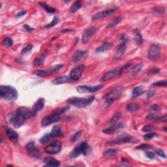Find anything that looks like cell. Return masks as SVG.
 Returning a JSON list of instances; mask_svg holds the SVG:
<instances>
[{
	"instance_id": "obj_34",
	"label": "cell",
	"mask_w": 167,
	"mask_h": 167,
	"mask_svg": "<svg viewBox=\"0 0 167 167\" xmlns=\"http://www.w3.org/2000/svg\"><path fill=\"white\" fill-rule=\"evenodd\" d=\"M126 108L128 112H135L139 109V105L136 103H129L127 105Z\"/></svg>"
},
{
	"instance_id": "obj_41",
	"label": "cell",
	"mask_w": 167,
	"mask_h": 167,
	"mask_svg": "<svg viewBox=\"0 0 167 167\" xmlns=\"http://www.w3.org/2000/svg\"><path fill=\"white\" fill-rule=\"evenodd\" d=\"M82 132V131H79L77 132H75V133L74 134H73L71 137V140L72 142H76L78 140H79L80 138L81 137Z\"/></svg>"
},
{
	"instance_id": "obj_56",
	"label": "cell",
	"mask_w": 167,
	"mask_h": 167,
	"mask_svg": "<svg viewBox=\"0 0 167 167\" xmlns=\"http://www.w3.org/2000/svg\"><path fill=\"white\" fill-rule=\"evenodd\" d=\"M164 131H166V127L164 128Z\"/></svg>"
},
{
	"instance_id": "obj_29",
	"label": "cell",
	"mask_w": 167,
	"mask_h": 167,
	"mask_svg": "<svg viewBox=\"0 0 167 167\" xmlns=\"http://www.w3.org/2000/svg\"><path fill=\"white\" fill-rule=\"evenodd\" d=\"M126 49H127L126 44H120L117 49V51H116V56L117 57V58H120V57L122 56V55L124 54Z\"/></svg>"
},
{
	"instance_id": "obj_8",
	"label": "cell",
	"mask_w": 167,
	"mask_h": 167,
	"mask_svg": "<svg viewBox=\"0 0 167 167\" xmlns=\"http://www.w3.org/2000/svg\"><path fill=\"white\" fill-rule=\"evenodd\" d=\"M161 56V48L159 45L152 44L148 50V58L152 61L158 60Z\"/></svg>"
},
{
	"instance_id": "obj_31",
	"label": "cell",
	"mask_w": 167,
	"mask_h": 167,
	"mask_svg": "<svg viewBox=\"0 0 167 167\" xmlns=\"http://www.w3.org/2000/svg\"><path fill=\"white\" fill-rule=\"evenodd\" d=\"M39 5L41 7L45 9V11H46V12L51 13V14L54 13L55 12H56V9L53 7H52L49 6L47 4L44 3V2H39Z\"/></svg>"
},
{
	"instance_id": "obj_27",
	"label": "cell",
	"mask_w": 167,
	"mask_h": 167,
	"mask_svg": "<svg viewBox=\"0 0 167 167\" xmlns=\"http://www.w3.org/2000/svg\"><path fill=\"white\" fill-rule=\"evenodd\" d=\"M82 1H77L73 3L70 8V12L71 13H76L78 10L82 7Z\"/></svg>"
},
{
	"instance_id": "obj_36",
	"label": "cell",
	"mask_w": 167,
	"mask_h": 167,
	"mask_svg": "<svg viewBox=\"0 0 167 167\" xmlns=\"http://www.w3.org/2000/svg\"><path fill=\"white\" fill-rule=\"evenodd\" d=\"M60 22V20H59V18L58 17H55L54 19L52 20V22L49 24L47 26H45L46 28H51V27H53L54 26H56V24H58V23Z\"/></svg>"
},
{
	"instance_id": "obj_45",
	"label": "cell",
	"mask_w": 167,
	"mask_h": 167,
	"mask_svg": "<svg viewBox=\"0 0 167 167\" xmlns=\"http://www.w3.org/2000/svg\"><path fill=\"white\" fill-rule=\"evenodd\" d=\"M152 85L153 86H166L167 85V81H160L158 82H154Z\"/></svg>"
},
{
	"instance_id": "obj_53",
	"label": "cell",
	"mask_w": 167,
	"mask_h": 167,
	"mask_svg": "<svg viewBox=\"0 0 167 167\" xmlns=\"http://www.w3.org/2000/svg\"><path fill=\"white\" fill-rule=\"evenodd\" d=\"M26 13H27V12H26V11H20V12H19V13H18L17 14L16 17H17V18H20V17H23V16H24L25 15H26Z\"/></svg>"
},
{
	"instance_id": "obj_16",
	"label": "cell",
	"mask_w": 167,
	"mask_h": 167,
	"mask_svg": "<svg viewBox=\"0 0 167 167\" xmlns=\"http://www.w3.org/2000/svg\"><path fill=\"white\" fill-rule=\"evenodd\" d=\"M120 75H121L120 69H115L110 71L107 72L105 73L104 75H103V76L100 79V82H106L109 81V80L113 79L114 77L120 76Z\"/></svg>"
},
{
	"instance_id": "obj_54",
	"label": "cell",
	"mask_w": 167,
	"mask_h": 167,
	"mask_svg": "<svg viewBox=\"0 0 167 167\" xmlns=\"http://www.w3.org/2000/svg\"><path fill=\"white\" fill-rule=\"evenodd\" d=\"M24 29H26V31H32L34 30V28L31 27V26H29V25H27V24H25L24 26Z\"/></svg>"
},
{
	"instance_id": "obj_33",
	"label": "cell",
	"mask_w": 167,
	"mask_h": 167,
	"mask_svg": "<svg viewBox=\"0 0 167 167\" xmlns=\"http://www.w3.org/2000/svg\"><path fill=\"white\" fill-rule=\"evenodd\" d=\"M154 13L157 15L163 16L165 13V8L161 6L155 7L154 8Z\"/></svg>"
},
{
	"instance_id": "obj_39",
	"label": "cell",
	"mask_w": 167,
	"mask_h": 167,
	"mask_svg": "<svg viewBox=\"0 0 167 167\" xmlns=\"http://www.w3.org/2000/svg\"><path fill=\"white\" fill-rule=\"evenodd\" d=\"M117 151L118 150L116 149H112V148H110V149L105 150L103 152V155L104 157H110L112 155L116 154Z\"/></svg>"
},
{
	"instance_id": "obj_10",
	"label": "cell",
	"mask_w": 167,
	"mask_h": 167,
	"mask_svg": "<svg viewBox=\"0 0 167 167\" xmlns=\"http://www.w3.org/2000/svg\"><path fill=\"white\" fill-rule=\"evenodd\" d=\"M61 149V143L59 141H54L49 145L46 146L45 152L49 155H56L60 152Z\"/></svg>"
},
{
	"instance_id": "obj_43",
	"label": "cell",
	"mask_w": 167,
	"mask_h": 167,
	"mask_svg": "<svg viewBox=\"0 0 167 167\" xmlns=\"http://www.w3.org/2000/svg\"><path fill=\"white\" fill-rule=\"evenodd\" d=\"M32 49H33V45H27L26 47L22 50L21 54L22 55H26L27 54H29V52L31 51Z\"/></svg>"
},
{
	"instance_id": "obj_35",
	"label": "cell",
	"mask_w": 167,
	"mask_h": 167,
	"mask_svg": "<svg viewBox=\"0 0 167 167\" xmlns=\"http://www.w3.org/2000/svg\"><path fill=\"white\" fill-rule=\"evenodd\" d=\"M3 45L5 47H11L13 45V40L11 37H7L3 41Z\"/></svg>"
},
{
	"instance_id": "obj_51",
	"label": "cell",
	"mask_w": 167,
	"mask_h": 167,
	"mask_svg": "<svg viewBox=\"0 0 167 167\" xmlns=\"http://www.w3.org/2000/svg\"><path fill=\"white\" fill-rule=\"evenodd\" d=\"M157 118V115L155 114H150L149 115H148L146 117V120H155Z\"/></svg>"
},
{
	"instance_id": "obj_30",
	"label": "cell",
	"mask_w": 167,
	"mask_h": 167,
	"mask_svg": "<svg viewBox=\"0 0 167 167\" xmlns=\"http://www.w3.org/2000/svg\"><path fill=\"white\" fill-rule=\"evenodd\" d=\"M121 117H122V114H121L120 112H118V113H116V114H114L113 117L110 120L109 122H108L110 126H112V125H114L117 124L118 121L120 120Z\"/></svg>"
},
{
	"instance_id": "obj_32",
	"label": "cell",
	"mask_w": 167,
	"mask_h": 167,
	"mask_svg": "<svg viewBox=\"0 0 167 167\" xmlns=\"http://www.w3.org/2000/svg\"><path fill=\"white\" fill-rule=\"evenodd\" d=\"M46 57H47V54H43L41 55V56L39 57L38 58H37L35 61H34L33 64L35 66H40L41 65H43L44 63L45 59H46Z\"/></svg>"
},
{
	"instance_id": "obj_28",
	"label": "cell",
	"mask_w": 167,
	"mask_h": 167,
	"mask_svg": "<svg viewBox=\"0 0 167 167\" xmlns=\"http://www.w3.org/2000/svg\"><path fill=\"white\" fill-rule=\"evenodd\" d=\"M122 17H118L115 18H114V19L112 20L111 21L107 24L106 28H110V27L117 26L119 23H120L121 22H122Z\"/></svg>"
},
{
	"instance_id": "obj_5",
	"label": "cell",
	"mask_w": 167,
	"mask_h": 167,
	"mask_svg": "<svg viewBox=\"0 0 167 167\" xmlns=\"http://www.w3.org/2000/svg\"><path fill=\"white\" fill-rule=\"evenodd\" d=\"M90 151V147L86 142H83L77 146L70 154V157L71 159H75L80 156L81 154L84 155H88Z\"/></svg>"
},
{
	"instance_id": "obj_19",
	"label": "cell",
	"mask_w": 167,
	"mask_h": 167,
	"mask_svg": "<svg viewBox=\"0 0 167 167\" xmlns=\"http://www.w3.org/2000/svg\"><path fill=\"white\" fill-rule=\"evenodd\" d=\"M88 54V52L86 50H79L77 51L71 58V61L74 63H77L81 61L82 58L86 57Z\"/></svg>"
},
{
	"instance_id": "obj_14",
	"label": "cell",
	"mask_w": 167,
	"mask_h": 167,
	"mask_svg": "<svg viewBox=\"0 0 167 167\" xmlns=\"http://www.w3.org/2000/svg\"><path fill=\"white\" fill-rule=\"evenodd\" d=\"M85 69V66L84 65H81L78 66L76 68L73 69L71 71L69 77L73 81H76L81 79L82 75Z\"/></svg>"
},
{
	"instance_id": "obj_55",
	"label": "cell",
	"mask_w": 167,
	"mask_h": 167,
	"mask_svg": "<svg viewBox=\"0 0 167 167\" xmlns=\"http://www.w3.org/2000/svg\"><path fill=\"white\" fill-rule=\"evenodd\" d=\"M71 31H72V29H63V30H61V33H67V32Z\"/></svg>"
},
{
	"instance_id": "obj_48",
	"label": "cell",
	"mask_w": 167,
	"mask_h": 167,
	"mask_svg": "<svg viewBox=\"0 0 167 167\" xmlns=\"http://www.w3.org/2000/svg\"><path fill=\"white\" fill-rule=\"evenodd\" d=\"M155 122H157V123H162V122H166V120H167L166 114H165V115L163 116V117H160V118L157 117L156 119H155Z\"/></svg>"
},
{
	"instance_id": "obj_9",
	"label": "cell",
	"mask_w": 167,
	"mask_h": 167,
	"mask_svg": "<svg viewBox=\"0 0 167 167\" xmlns=\"http://www.w3.org/2000/svg\"><path fill=\"white\" fill-rule=\"evenodd\" d=\"M63 67V64H59V65H56L50 68L48 70H39L35 72V74L37 76L40 77H45L47 76H49V75L53 74L54 73L58 72V71L61 69V68Z\"/></svg>"
},
{
	"instance_id": "obj_42",
	"label": "cell",
	"mask_w": 167,
	"mask_h": 167,
	"mask_svg": "<svg viewBox=\"0 0 167 167\" xmlns=\"http://www.w3.org/2000/svg\"><path fill=\"white\" fill-rule=\"evenodd\" d=\"M157 136V134L156 133V132H150V133H148L145 134L144 136V139L145 140H150L151 139L154 138V137Z\"/></svg>"
},
{
	"instance_id": "obj_17",
	"label": "cell",
	"mask_w": 167,
	"mask_h": 167,
	"mask_svg": "<svg viewBox=\"0 0 167 167\" xmlns=\"http://www.w3.org/2000/svg\"><path fill=\"white\" fill-rule=\"evenodd\" d=\"M45 99L44 98H39L35 104H34L33 108H32V114L33 116H36L39 112L43 110L45 106Z\"/></svg>"
},
{
	"instance_id": "obj_44",
	"label": "cell",
	"mask_w": 167,
	"mask_h": 167,
	"mask_svg": "<svg viewBox=\"0 0 167 167\" xmlns=\"http://www.w3.org/2000/svg\"><path fill=\"white\" fill-rule=\"evenodd\" d=\"M152 148H153V146L149 145V144H142V145L138 146V147L136 148V149L146 151V150L152 149Z\"/></svg>"
},
{
	"instance_id": "obj_1",
	"label": "cell",
	"mask_w": 167,
	"mask_h": 167,
	"mask_svg": "<svg viewBox=\"0 0 167 167\" xmlns=\"http://www.w3.org/2000/svg\"><path fill=\"white\" fill-rule=\"evenodd\" d=\"M32 112L26 106H20L10 118V123L15 128H20L24 124L25 121L31 117Z\"/></svg>"
},
{
	"instance_id": "obj_6",
	"label": "cell",
	"mask_w": 167,
	"mask_h": 167,
	"mask_svg": "<svg viewBox=\"0 0 167 167\" xmlns=\"http://www.w3.org/2000/svg\"><path fill=\"white\" fill-rule=\"evenodd\" d=\"M132 142H135V139L133 136L128 134H122L120 136H119L118 138H116L115 140L108 141V142H106V144L112 146L115 144H122Z\"/></svg>"
},
{
	"instance_id": "obj_26",
	"label": "cell",
	"mask_w": 167,
	"mask_h": 167,
	"mask_svg": "<svg viewBox=\"0 0 167 167\" xmlns=\"http://www.w3.org/2000/svg\"><path fill=\"white\" fill-rule=\"evenodd\" d=\"M144 92V90L142 87L140 86L135 87V88H134L133 90H132V99H134V98L138 97L139 96L142 95Z\"/></svg>"
},
{
	"instance_id": "obj_46",
	"label": "cell",
	"mask_w": 167,
	"mask_h": 167,
	"mask_svg": "<svg viewBox=\"0 0 167 167\" xmlns=\"http://www.w3.org/2000/svg\"><path fill=\"white\" fill-rule=\"evenodd\" d=\"M153 129H154V125H151V124L146 125L143 127L142 131L143 132H150L151 131H152Z\"/></svg>"
},
{
	"instance_id": "obj_23",
	"label": "cell",
	"mask_w": 167,
	"mask_h": 167,
	"mask_svg": "<svg viewBox=\"0 0 167 167\" xmlns=\"http://www.w3.org/2000/svg\"><path fill=\"white\" fill-rule=\"evenodd\" d=\"M50 134L52 138H57V137L59 136H62L63 133L62 131H61V127L59 125H54L52 129L51 132H50Z\"/></svg>"
},
{
	"instance_id": "obj_40",
	"label": "cell",
	"mask_w": 167,
	"mask_h": 167,
	"mask_svg": "<svg viewBox=\"0 0 167 167\" xmlns=\"http://www.w3.org/2000/svg\"><path fill=\"white\" fill-rule=\"evenodd\" d=\"M128 40H129V37H128L126 34L123 33L120 36V38H119V43H120V44H126Z\"/></svg>"
},
{
	"instance_id": "obj_52",
	"label": "cell",
	"mask_w": 167,
	"mask_h": 167,
	"mask_svg": "<svg viewBox=\"0 0 167 167\" xmlns=\"http://www.w3.org/2000/svg\"><path fill=\"white\" fill-rule=\"evenodd\" d=\"M146 156L148 157V159H154L155 158V155L153 154L152 152H146L145 153Z\"/></svg>"
},
{
	"instance_id": "obj_2",
	"label": "cell",
	"mask_w": 167,
	"mask_h": 167,
	"mask_svg": "<svg viewBox=\"0 0 167 167\" xmlns=\"http://www.w3.org/2000/svg\"><path fill=\"white\" fill-rule=\"evenodd\" d=\"M18 93L17 89L11 86H0V97L5 100L12 101L17 99Z\"/></svg>"
},
{
	"instance_id": "obj_49",
	"label": "cell",
	"mask_w": 167,
	"mask_h": 167,
	"mask_svg": "<svg viewBox=\"0 0 167 167\" xmlns=\"http://www.w3.org/2000/svg\"><path fill=\"white\" fill-rule=\"evenodd\" d=\"M161 109V106H159V104H153L150 106V110L153 111H159Z\"/></svg>"
},
{
	"instance_id": "obj_20",
	"label": "cell",
	"mask_w": 167,
	"mask_h": 167,
	"mask_svg": "<svg viewBox=\"0 0 167 167\" xmlns=\"http://www.w3.org/2000/svg\"><path fill=\"white\" fill-rule=\"evenodd\" d=\"M73 81L71 79L70 77L68 76H63V77H59L55 79L54 80L52 81V83L55 85H59V84H63L66 83H70Z\"/></svg>"
},
{
	"instance_id": "obj_25",
	"label": "cell",
	"mask_w": 167,
	"mask_h": 167,
	"mask_svg": "<svg viewBox=\"0 0 167 167\" xmlns=\"http://www.w3.org/2000/svg\"><path fill=\"white\" fill-rule=\"evenodd\" d=\"M133 33L134 35V39L137 45H140L143 43V37L142 35L141 32L140 30H138V29H135L133 30Z\"/></svg>"
},
{
	"instance_id": "obj_15",
	"label": "cell",
	"mask_w": 167,
	"mask_h": 167,
	"mask_svg": "<svg viewBox=\"0 0 167 167\" xmlns=\"http://www.w3.org/2000/svg\"><path fill=\"white\" fill-rule=\"evenodd\" d=\"M116 10V9H110L105 11H102L101 12L97 13V14H95V15L93 16L92 18H91V20H92L93 21H97V20L106 18L115 13Z\"/></svg>"
},
{
	"instance_id": "obj_47",
	"label": "cell",
	"mask_w": 167,
	"mask_h": 167,
	"mask_svg": "<svg viewBox=\"0 0 167 167\" xmlns=\"http://www.w3.org/2000/svg\"><path fill=\"white\" fill-rule=\"evenodd\" d=\"M155 153H156L157 155H158L159 156L163 157L164 159L166 158V155L164 154V152H163V150H162L161 149H157L155 150Z\"/></svg>"
},
{
	"instance_id": "obj_4",
	"label": "cell",
	"mask_w": 167,
	"mask_h": 167,
	"mask_svg": "<svg viewBox=\"0 0 167 167\" xmlns=\"http://www.w3.org/2000/svg\"><path fill=\"white\" fill-rule=\"evenodd\" d=\"M122 93V88L120 86H116L114 90L105 96L104 102V107H108L113 103L116 99H118Z\"/></svg>"
},
{
	"instance_id": "obj_18",
	"label": "cell",
	"mask_w": 167,
	"mask_h": 167,
	"mask_svg": "<svg viewBox=\"0 0 167 167\" xmlns=\"http://www.w3.org/2000/svg\"><path fill=\"white\" fill-rule=\"evenodd\" d=\"M5 132L9 140L14 143L17 142L18 139V134L17 132H16L15 130L11 129V128H7Z\"/></svg>"
},
{
	"instance_id": "obj_11",
	"label": "cell",
	"mask_w": 167,
	"mask_h": 167,
	"mask_svg": "<svg viewBox=\"0 0 167 167\" xmlns=\"http://www.w3.org/2000/svg\"><path fill=\"white\" fill-rule=\"evenodd\" d=\"M61 116L59 114H58L55 112H52L51 114L47 116V117H45L41 122V125L43 127L49 126V125L52 124L56 122H58V121L60 120Z\"/></svg>"
},
{
	"instance_id": "obj_24",
	"label": "cell",
	"mask_w": 167,
	"mask_h": 167,
	"mask_svg": "<svg viewBox=\"0 0 167 167\" xmlns=\"http://www.w3.org/2000/svg\"><path fill=\"white\" fill-rule=\"evenodd\" d=\"M113 47V44L112 43L110 42H105L102 43L100 47H97V49H96V52H103L106 51V50H108L111 49L112 47Z\"/></svg>"
},
{
	"instance_id": "obj_38",
	"label": "cell",
	"mask_w": 167,
	"mask_h": 167,
	"mask_svg": "<svg viewBox=\"0 0 167 167\" xmlns=\"http://www.w3.org/2000/svg\"><path fill=\"white\" fill-rule=\"evenodd\" d=\"M51 138H52L51 136H50V133L46 134L44 136H43L41 138L39 139V142L41 143L42 144H46L49 142L50 140H51Z\"/></svg>"
},
{
	"instance_id": "obj_22",
	"label": "cell",
	"mask_w": 167,
	"mask_h": 167,
	"mask_svg": "<svg viewBox=\"0 0 167 167\" xmlns=\"http://www.w3.org/2000/svg\"><path fill=\"white\" fill-rule=\"evenodd\" d=\"M123 127L122 123H119V124H116L114 125H112L109 127L106 128V129L102 130V132L106 134H113L115 133L118 129H120Z\"/></svg>"
},
{
	"instance_id": "obj_13",
	"label": "cell",
	"mask_w": 167,
	"mask_h": 167,
	"mask_svg": "<svg viewBox=\"0 0 167 167\" xmlns=\"http://www.w3.org/2000/svg\"><path fill=\"white\" fill-rule=\"evenodd\" d=\"M102 88H103V85H102V84L94 86H79L77 88V90L79 93H93L100 90Z\"/></svg>"
},
{
	"instance_id": "obj_3",
	"label": "cell",
	"mask_w": 167,
	"mask_h": 167,
	"mask_svg": "<svg viewBox=\"0 0 167 167\" xmlns=\"http://www.w3.org/2000/svg\"><path fill=\"white\" fill-rule=\"evenodd\" d=\"M95 96L84 99V98L80 97H72L69 98L67 101L69 104H72L73 106L77 107V108H84L88 105H90L95 100Z\"/></svg>"
},
{
	"instance_id": "obj_37",
	"label": "cell",
	"mask_w": 167,
	"mask_h": 167,
	"mask_svg": "<svg viewBox=\"0 0 167 167\" xmlns=\"http://www.w3.org/2000/svg\"><path fill=\"white\" fill-rule=\"evenodd\" d=\"M142 67H143V64L142 63L137 64L136 66H134V67L132 69L131 73L133 75H136L137 73L140 72V71L142 70Z\"/></svg>"
},
{
	"instance_id": "obj_21",
	"label": "cell",
	"mask_w": 167,
	"mask_h": 167,
	"mask_svg": "<svg viewBox=\"0 0 167 167\" xmlns=\"http://www.w3.org/2000/svg\"><path fill=\"white\" fill-rule=\"evenodd\" d=\"M43 163L46 164L48 166H60V162L58 160L51 157H47L43 159Z\"/></svg>"
},
{
	"instance_id": "obj_50",
	"label": "cell",
	"mask_w": 167,
	"mask_h": 167,
	"mask_svg": "<svg viewBox=\"0 0 167 167\" xmlns=\"http://www.w3.org/2000/svg\"><path fill=\"white\" fill-rule=\"evenodd\" d=\"M160 71V69L158 68H154L151 69L149 72H148V75H154L156 74H158Z\"/></svg>"
},
{
	"instance_id": "obj_7",
	"label": "cell",
	"mask_w": 167,
	"mask_h": 167,
	"mask_svg": "<svg viewBox=\"0 0 167 167\" xmlns=\"http://www.w3.org/2000/svg\"><path fill=\"white\" fill-rule=\"evenodd\" d=\"M26 148L28 154L31 157L35 159H40L41 157V154L39 148L37 147L35 142L31 141L27 144Z\"/></svg>"
},
{
	"instance_id": "obj_12",
	"label": "cell",
	"mask_w": 167,
	"mask_h": 167,
	"mask_svg": "<svg viewBox=\"0 0 167 167\" xmlns=\"http://www.w3.org/2000/svg\"><path fill=\"white\" fill-rule=\"evenodd\" d=\"M97 31V28L95 26H90L84 30L83 34H82V42L84 44H86L88 43L92 36L94 35L95 33Z\"/></svg>"
}]
</instances>
